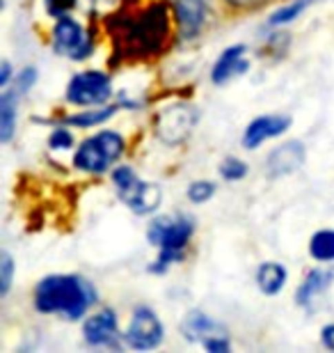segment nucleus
<instances>
[{"instance_id":"f257e3e1","label":"nucleus","mask_w":334,"mask_h":353,"mask_svg":"<svg viewBox=\"0 0 334 353\" xmlns=\"http://www.w3.org/2000/svg\"><path fill=\"white\" fill-rule=\"evenodd\" d=\"M98 287L81 273H46L32 287V310L78 323L98 305Z\"/></svg>"},{"instance_id":"f03ea898","label":"nucleus","mask_w":334,"mask_h":353,"mask_svg":"<svg viewBox=\"0 0 334 353\" xmlns=\"http://www.w3.org/2000/svg\"><path fill=\"white\" fill-rule=\"evenodd\" d=\"M197 232L195 216L188 211H174V214H156L147 225V241L156 248L154 262L147 266L152 275H165L169 268L186 259L190 245H193Z\"/></svg>"},{"instance_id":"7ed1b4c3","label":"nucleus","mask_w":334,"mask_h":353,"mask_svg":"<svg viewBox=\"0 0 334 353\" xmlns=\"http://www.w3.org/2000/svg\"><path fill=\"white\" fill-rule=\"evenodd\" d=\"M129 140L117 129H98L85 136L71 154V168L87 176L110 174L112 168L122 163Z\"/></svg>"},{"instance_id":"20e7f679","label":"nucleus","mask_w":334,"mask_h":353,"mask_svg":"<svg viewBox=\"0 0 334 353\" xmlns=\"http://www.w3.org/2000/svg\"><path fill=\"white\" fill-rule=\"evenodd\" d=\"M112 188H115L117 200L124 204L131 214L140 218H152L163 207V188L158 183L142 179L133 165L119 163L110 172Z\"/></svg>"},{"instance_id":"39448f33","label":"nucleus","mask_w":334,"mask_h":353,"mask_svg":"<svg viewBox=\"0 0 334 353\" xmlns=\"http://www.w3.org/2000/svg\"><path fill=\"white\" fill-rule=\"evenodd\" d=\"M115 81L103 69H81L71 74L65 85V103L71 108H96L115 101Z\"/></svg>"},{"instance_id":"423d86ee","label":"nucleus","mask_w":334,"mask_h":353,"mask_svg":"<svg viewBox=\"0 0 334 353\" xmlns=\"http://www.w3.org/2000/svg\"><path fill=\"white\" fill-rule=\"evenodd\" d=\"M48 46L58 58H65L69 62H85L96 51L92 30L71 14L53 19L51 32H48Z\"/></svg>"},{"instance_id":"0eeeda50","label":"nucleus","mask_w":334,"mask_h":353,"mask_svg":"<svg viewBox=\"0 0 334 353\" xmlns=\"http://www.w3.org/2000/svg\"><path fill=\"white\" fill-rule=\"evenodd\" d=\"M200 110L190 101H169L160 110L154 112L152 131L156 140L167 147H179L193 136L195 126L200 124Z\"/></svg>"},{"instance_id":"6e6552de","label":"nucleus","mask_w":334,"mask_h":353,"mask_svg":"<svg viewBox=\"0 0 334 353\" xmlns=\"http://www.w3.org/2000/svg\"><path fill=\"white\" fill-rule=\"evenodd\" d=\"M165 323L160 314L147 303H138L131 310L129 323L124 328V344L133 351H154L165 342Z\"/></svg>"},{"instance_id":"1a4fd4ad","label":"nucleus","mask_w":334,"mask_h":353,"mask_svg":"<svg viewBox=\"0 0 334 353\" xmlns=\"http://www.w3.org/2000/svg\"><path fill=\"white\" fill-rule=\"evenodd\" d=\"M83 342L92 349H122L124 330L119 326V314L115 307L101 305L94 312H90L81 321Z\"/></svg>"},{"instance_id":"9d476101","label":"nucleus","mask_w":334,"mask_h":353,"mask_svg":"<svg viewBox=\"0 0 334 353\" xmlns=\"http://www.w3.org/2000/svg\"><path fill=\"white\" fill-rule=\"evenodd\" d=\"M181 335L188 342L200 344L202 349L211 353H229L231 351V340L227 328L220 321H216L209 312L202 310H190L181 321Z\"/></svg>"},{"instance_id":"9b49d317","label":"nucleus","mask_w":334,"mask_h":353,"mask_svg":"<svg viewBox=\"0 0 334 353\" xmlns=\"http://www.w3.org/2000/svg\"><path fill=\"white\" fill-rule=\"evenodd\" d=\"M293 126V117L289 112H264V115L252 117L245 124L243 136H240V147L245 152H257L266 143L284 138Z\"/></svg>"},{"instance_id":"f8f14e48","label":"nucleus","mask_w":334,"mask_h":353,"mask_svg":"<svg viewBox=\"0 0 334 353\" xmlns=\"http://www.w3.org/2000/svg\"><path fill=\"white\" fill-rule=\"evenodd\" d=\"M247 53H250V46L243 44V41H240V44L236 41V44L225 46L211 65V72H209L211 85L225 88V85H229L231 81H236L250 72L252 60L247 58Z\"/></svg>"},{"instance_id":"ddd939ff","label":"nucleus","mask_w":334,"mask_h":353,"mask_svg":"<svg viewBox=\"0 0 334 353\" xmlns=\"http://www.w3.org/2000/svg\"><path fill=\"white\" fill-rule=\"evenodd\" d=\"M213 14V0H172V17L179 37L197 39L206 30Z\"/></svg>"},{"instance_id":"4468645a","label":"nucleus","mask_w":334,"mask_h":353,"mask_svg":"<svg viewBox=\"0 0 334 353\" xmlns=\"http://www.w3.org/2000/svg\"><path fill=\"white\" fill-rule=\"evenodd\" d=\"M304 161H307V145L298 138H289L266 154L264 170L270 179H284V176H291L300 170Z\"/></svg>"},{"instance_id":"2eb2a0df","label":"nucleus","mask_w":334,"mask_h":353,"mask_svg":"<svg viewBox=\"0 0 334 353\" xmlns=\"http://www.w3.org/2000/svg\"><path fill=\"white\" fill-rule=\"evenodd\" d=\"M334 285V268L328 264H316L304 273L300 285L295 289V305L304 310V312H316L318 303L323 301V296L330 292Z\"/></svg>"},{"instance_id":"dca6fc26","label":"nucleus","mask_w":334,"mask_h":353,"mask_svg":"<svg viewBox=\"0 0 334 353\" xmlns=\"http://www.w3.org/2000/svg\"><path fill=\"white\" fill-rule=\"evenodd\" d=\"M122 110V105L115 99V101L105 103V105H96V108H81L74 112H67V115L60 117V124H67L71 129H96V126H103L105 122H110L112 117H117V112Z\"/></svg>"},{"instance_id":"f3484780","label":"nucleus","mask_w":334,"mask_h":353,"mask_svg":"<svg viewBox=\"0 0 334 353\" xmlns=\"http://www.w3.org/2000/svg\"><path fill=\"white\" fill-rule=\"evenodd\" d=\"M254 285L266 299H275L289 285V268L282 262H275V259H266L254 271Z\"/></svg>"},{"instance_id":"a211bd4d","label":"nucleus","mask_w":334,"mask_h":353,"mask_svg":"<svg viewBox=\"0 0 334 353\" xmlns=\"http://www.w3.org/2000/svg\"><path fill=\"white\" fill-rule=\"evenodd\" d=\"M21 97L12 85L0 90V143L10 145L19 129V108Z\"/></svg>"},{"instance_id":"6ab92c4d","label":"nucleus","mask_w":334,"mask_h":353,"mask_svg":"<svg viewBox=\"0 0 334 353\" xmlns=\"http://www.w3.org/2000/svg\"><path fill=\"white\" fill-rule=\"evenodd\" d=\"M314 3H316V0H289L286 5L277 7V10H273V12L268 14L264 30H266V32L284 30V28H286V26L295 23V21L300 19L302 14L307 12L309 7L314 5Z\"/></svg>"},{"instance_id":"aec40b11","label":"nucleus","mask_w":334,"mask_h":353,"mask_svg":"<svg viewBox=\"0 0 334 353\" xmlns=\"http://www.w3.org/2000/svg\"><path fill=\"white\" fill-rule=\"evenodd\" d=\"M307 255L316 264H334V228H321L309 236Z\"/></svg>"},{"instance_id":"412c9836","label":"nucleus","mask_w":334,"mask_h":353,"mask_svg":"<svg viewBox=\"0 0 334 353\" xmlns=\"http://www.w3.org/2000/svg\"><path fill=\"white\" fill-rule=\"evenodd\" d=\"M218 174H220V179L236 183V181H243L245 176L250 174V165H247L245 159L236 157V154H229V157H225L222 161H220Z\"/></svg>"},{"instance_id":"4be33fe9","label":"nucleus","mask_w":334,"mask_h":353,"mask_svg":"<svg viewBox=\"0 0 334 353\" xmlns=\"http://www.w3.org/2000/svg\"><path fill=\"white\" fill-rule=\"evenodd\" d=\"M218 193V183L213 179H195L188 183L186 188V200L195 207H202V204L211 202Z\"/></svg>"},{"instance_id":"5701e85b","label":"nucleus","mask_w":334,"mask_h":353,"mask_svg":"<svg viewBox=\"0 0 334 353\" xmlns=\"http://www.w3.org/2000/svg\"><path fill=\"white\" fill-rule=\"evenodd\" d=\"M46 145H48V150L58 152V154L76 150V136H74V131H71V126H67V124L53 126L46 138Z\"/></svg>"},{"instance_id":"b1692460","label":"nucleus","mask_w":334,"mask_h":353,"mask_svg":"<svg viewBox=\"0 0 334 353\" xmlns=\"http://www.w3.org/2000/svg\"><path fill=\"white\" fill-rule=\"evenodd\" d=\"M14 273H17V262H14L12 252H0V299H7L14 285Z\"/></svg>"},{"instance_id":"393cba45","label":"nucleus","mask_w":334,"mask_h":353,"mask_svg":"<svg viewBox=\"0 0 334 353\" xmlns=\"http://www.w3.org/2000/svg\"><path fill=\"white\" fill-rule=\"evenodd\" d=\"M39 83V69L34 67V65H25V67H21L17 76H14V83H12V88L19 92L21 97H25L28 92H32V88Z\"/></svg>"},{"instance_id":"a878e982","label":"nucleus","mask_w":334,"mask_h":353,"mask_svg":"<svg viewBox=\"0 0 334 353\" xmlns=\"http://www.w3.org/2000/svg\"><path fill=\"white\" fill-rule=\"evenodd\" d=\"M41 7L51 19H60L76 10L78 0H41Z\"/></svg>"},{"instance_id":"bb28decb","label":"nucleus","mask_w":334,"mask_h":353,"mask_svg":"<svg viewBox=\"0 0 334 353\" xmlns=\"http://www.w3.org/2000/svg\"><path fill=\"white\" fill-rule=\"evenodd\" d=\"M318 340H321V347L334 353V321L323 323L321 330H318Z\"/></svg>"},{"instance_id":"cd10ccee","label":"nucleus","mask_w":334,"mask_h":353,"mask_svg":"<svg viewBox=\"0 0 334 353\" xmlns=\"http://www.w3.org/2000/svg\"><path fill=\"white\" fill-rule=\"evenodd\" d=\"M14 76H17V72H14V65L5 58L3 62H0V90L10 88L14 83Z\"/></svg>"},{"instance_id":"c85d7f7f","label":"nucleus","mask_w":334,"mask_h":353,"mask_svg":"<svg viewBox=\"0 0 334 353\" xmlns=\"http://www.w3.org/2000/svg\"><path fill=\"white\" fill-rule=\"evenodd\" d=\"M222 3L231 10H257V7L268 5L270 0H222Z\"/></svg>"},{"instance_id":"c756f323","label":"nucleus","mask_w":334,"mask_h":353,"mask_svg":"<svg viewBox=\"0 0 334 353\" xmlns=\"http://www.w3.org/2000/svg\"><path fill=\"white\" fill-rule=\"evenodd\" d=\"M87 3H90L92 7H101V5H108V3H112V0H87Z\"/></svg>"}]
</instances>
